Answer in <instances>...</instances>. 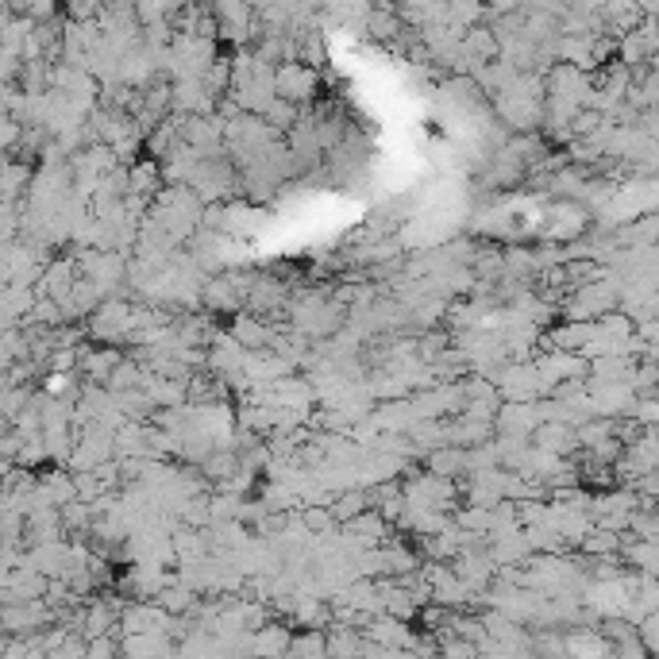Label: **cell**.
<instances>
[{"mask_svg": "<svg viewBox=\"0 0 659 659\" xmlns=\"http://www.w3.org/2000/svg\"><path fill=\"white\" fill-rule=\"evenodd\" d=\"M498 112L501 120L509 124V128H532L536 120H540V112H544V97H540V81L536 78H521L509 85V89H501L498 93Z\"/></svg>", "mask_w": 659, "mask_h": 659, "instance_id": "cell-1", "label": "cell"}, {"mask_svg": "<svg viewBox=\"0 0 659 659\" xmlns=\"http://www.w3.org/2000/svg\"><path fill=\"white\" fill-rule=\"evenodd\" d=\"M274 89L278 97H286L293 105H309L317 93V66L305 58H286L274 66Z\"/></svg>", "mask_w": 659, "mask_h": 659, "instance_id": "cell-2", "label": "cell"}, {"mask_svg": "<svg viewBox=\"0 0 659 659\" xmlns=\"http://www.w3.org/2000/svg\"><path fill=\"white\" fill-rule=\"evenodd\" d=\"M124 363V351H116V347H81V359H78V370L81 378H89V382H101L108 386V378H112V370Z\"/></svg>", "mask_w": 659, "mask_h": 659, "instance_id": "cell-3", "label": "cell"}, {"mask_svg": "<svg viewBox=\"0 0 659 659\" xmlns=\"http://www.w3.org/2000/svg\"><path fill=\"white\" fill-rule=\"evenodd\" d=\"M228 332H232V336H236L247 351H263V347L274 343V328L263 324L259 317H251V313H239V317L232 320V328H228Z\"/></svg>", "mask_w": 659, "mask_h": 659, "instance_id": "cell-4", "label": "cell"}, {"mask_svg": "<svg viewBox=\"0 0 659 659\" xmlns=\"http://www.w3.org/2000/svg\"><path fill=\"white\" fill-rule=\"evenodd\" d=\"M166 636L170 633H128L120 644H124V656H155V652L170 656V652H174V644H170Z\"/></svg>", "mask_w": 659, "mask_h": 659, "instance_id": "cell-5", "label": "cell"}, {"mask_svg": "<svg viewBox=\"0 0 659 659\" xmlns=\"http://www.w3.org/2000/svg\"><path fill=\"white\" fill-rule=\"evenodd\" d=\"M162 166H155V162H135L132 166V189L128 193H143V197H155L162 189Z\"/></svg>", "mask_w": 659, "mask_h": 659, "instance_id": "cell-6", "label": "cell"}, {"mask_svg": "<svg viewBox=\"0 0 659 659\" xmlns=\"http://www.w3.org/2000/svg\"><path fill=\"white\" fill-rule=\"evenodd\" d=\"M290 629L282 625H263L259 633H251V652H290Z\"/></svg>", "mask_w": 659, "mask_h": 659, "instance_id": "cell-7", "label": "cell"}, {"mask_svg": "<svg viewBox=\"0 0 659 659\" xmlns=\"http://www.w3.org/2000/svg\"><path fill=\"white\" fill-rule=\"evenodd\" d=\"M290 652H293V656H328V629L313 625L309 633L293 636Z\"/></svg>", "mask_w": 659, "mask_h": 659, "instance_id": "cell-8", "label": "cell"}]
</instances>
